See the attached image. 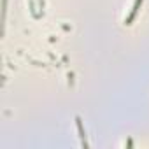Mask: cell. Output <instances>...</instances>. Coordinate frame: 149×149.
Here are the masks:
<instances>
[{
    "mask_svg": "<svg viewBox=\"0 0 149 149\" xmlns=\"http://www.w3.org/2000/svg\"><path fill=\"white\" fill-rule=\"evenodd\" d=\"M142 2H144V0H135V2H133V7H132L130 16L125 19V25H126V26H130V25L133 23V19H135V16H137V13H139V7L142 6Z\"/></svg>",
    "mask_w": 149,
    "mask_h": 149,
    "instance_id": "obj_1",
    "label": "cell"
},
{
    "mask_svg": "<svg viewBox=\"0 0 149 149\" xmlns=\"http://www.w3.org/2000/svg\"><path fill=\"white\" fill-rule=\"evenodd\" d=\"M76 125H77V132H79V137H81V144L86 147L88 144H86V133H84V130H83V121H81V118L79 116H76Z\"/></svg>",
    "mask_w": 149,
    "mask_h": 149,
    "instance_id": "obj_2",
    "label": "cell"
}]
</instances>
